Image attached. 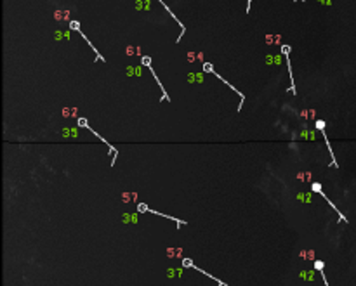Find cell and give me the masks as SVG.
<instances>
[{"instance_id": "cell-1", "label": "cell", "mask_w": 356, "mask_h": 286, "mask_svg": "<svg viewBox=\"0 0 356 286\" xmlns=\"http://www.w3.org/2000/svg\"><path fill=\"white\" fill-rule=\"evenodd\" d=\"M302 277H304V279H309V281H311V279H313V272H302Z\"/></svg>"}, {"instance_id": "cell-2", "label": "cell", "mask_w": 356, "mask_h": 286, "mask_svg": "<svg viewBox=\"0 0 356 286\" xmlns=\"http://www.w3.org/2000/svg\"><path fill=\"white\" fill-rule=\"evenodd\" d=\"M316 269H320V271H321V269H323V264H321V262H316Z\"/></svg>"}]
</instances>
